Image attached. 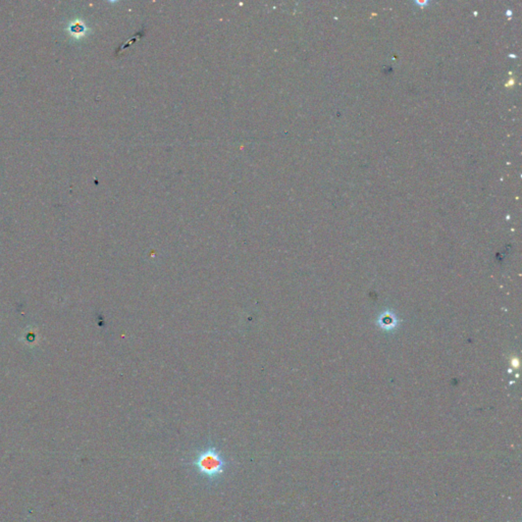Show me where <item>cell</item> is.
<instances>
[{
    "label": "cell",
    "mask_w": 522,
    "mask_h": 522,
    "mask_svg": "<svg viewBox=\"0 0 522 522\" xmlns=\"http://www.w3.org/2000/svg\"><path fill=\"white\" fill-rule=\"evenodd\" d=\"M191 465L201 480L214 484L223 478L229 462L218 448L208 445L195 453Z\"/></svg>",
    "instance_id": "obj_1"
}]
</instances>
